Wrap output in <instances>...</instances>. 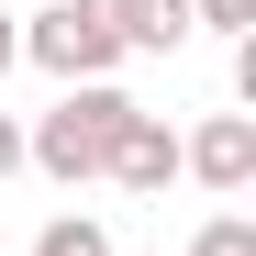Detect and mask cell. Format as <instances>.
I'll return each instance as SVG.
<instances>
[{"mask_svg": "<svg viewBox=\"0 0 256 256\" xmlns=\"http://www.w3.org/2000/svg\"><path fill=\"white\" fill-rule=\"evenodd\" d=\"M122 122H134V100H122L112 78H90V90H67V100L22 134V167H45L56 190H78V178L112 167V134H122Z\"/></svg>", "mask_w": 256, "mask_h": 256, "instance_id": "1", "label": "cell"}, {"mask_svg": "<svg viewBox=\"0 0 256 256\" xmlns=\"http://www.w3.org/2000/svg\"><path fill=\"white\" fill-rule=\"evenodd\" d=\"M22 56L45 67V78H67V90H90V78L122 67V34L100 22V0H56V12L22 22Z\"/></svg>", "mask_w": 256, "mask_h": 256, "instance_id": "2", "label": "cell"}, {"mask_svg": "<svg viewBox=\"0 0 256 256\" xmlns=\"http://www.w3.org/2000/svg\"><path fill=\"white\" fill-rule=\"evenodd\" d=\"M178 178H200V190H245L256 178V112H212L200 134H178Z\"/></svg>", "mask_w": 256, "mask_h": 256, "instance_id": "3", "label": "cell"}, {"mask_svg": "<svg viewBox=\"0 0 256 256\" xmlns=\"http://www.w3.org/2000/svg\"><path fill=\"white\" fill-rule=\"evenodd\" d=\"M100 22L122 34V56H178L190 34H200L190 0H100Z\"/></svg>", "mask_w": 256, "mask_h": 256, "instance_id": "4", "label": "cell"}, {"mask_svg": "<svg viewBox=\"0 0 256 256\" xmlns=\"http://www.w3.org/2000/svg\"><path fill=\"white\" fill-rule=\"evenodd\" d=\"M100 178H122V190H167V178H178V134H167L156 112H134V122L112 134V167H100Z\"/></svg>", "mask_w": 256, "mask_h": 256, "instance_id": "5", "label": "cell"}, {"mask_svg": "<svg viewBox=\"0 0 256 256\" xmlns=\"http://www.w3.org/2000/svg\"><path fill=\"white\" fill-rule=\"evenodd\" d=\"M34 256H112V234L90 223V212H56V223L34 234Z\"/></svg>", "mask_w": 256, "mask_h": 256, "instance_id": "6", "label": "cell"}, {"mask_svg": "<svg viewBox=\"0 0 256 256\" xmlns=\"http://www.w3.org/2000/svg\"><path fill=\"white\" fill-rule=\"evenodd\" d=\"M190 256H256V223L245 212H212V223L190 234Z\"/></svg>", "mask_w": 256, "mask_h": 256, "instance_id": "7", "label": "cell"}, {"mask_svg": "<svg viewBox=\"0 0 256 256\" xmlns=\"http://www.w3.org/2000/svg\"><path fill=\"white\" fill-rule=\"evenodd\" d=\"M190 22H200V34H245V22H256V0H190Z\"/></svg>", "mask_w": 256, "mask_h": 256, "instance_id": "8", "label": "cell"}, {"mask_svg": "<svg viewBox=\"0 0 256 256\" xmlns=\"http://www.w3.org/2000/svg\"><path fill=\"white\" fill-rule=\"evenodd\" d=\"M12 167H22V122L0 112V178H12Z\"/></svg>", "mask_w": 256, "mask_h": 256, "instance_id": "9", "label": "cell"}, {"mask_svg": "<svg viewBox=\"0 0 256 256\" xmlns=\"http://www.w3.org/2000/svg\"><path fill=\"white\" fill-rule=\"evenodd\" d=\"M12 56H22V22H12V12H0V78H12Z\"/></svg>", "mask_w": 256, "mask_h": 256, "instance_id": "10", "label": "cell"}]
</instances>
